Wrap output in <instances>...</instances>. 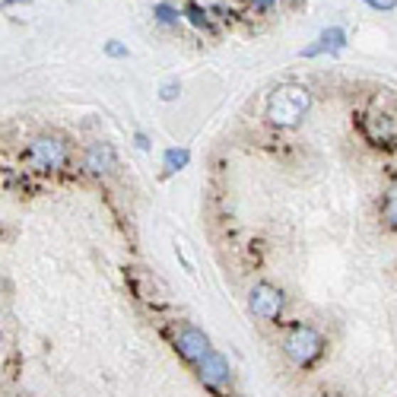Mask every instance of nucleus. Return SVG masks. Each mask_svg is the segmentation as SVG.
Returning <instances> with one entry per match:
<instances>
[{
  "instance_id": "obj_1",
  "label": "nucleus",
  "mask_w": 397,
  "mask_h": 397,
  "mask_svg": "<svg viewBox=\"0 0 397 397\" xmlns=\"http://www.w3.org/2000/svg\"><path fill=\"white\" fill-rule=\"evenodd\" d=\"M312 108V92L309 86H299V83H283L270 92L267 99V121L273 127H299L305 118V112Z\"/></svg>"
},
{
  "instance_id": "obj_2",
  "label": "nucleus",
  "mask_w": 397,
  "mask_h": 397,
  "mask_svg": "<svg viewBox=\"0 0 397 397\" xmlns=\"http://www.w3.org/2000/svg\"><path fill=\"white\" fill-rule=\"evenodd\" d=\"M283 353L292 366L312 369L314 362L324 356V337H321L312 324H292L283 337Z\"/></svg>"
},
{
  "instance_id": "obj_3",
  "label": "nucleus",
  "mask_w": 397,
  "mask_h": 397,
  "mask_svg": "<svg viewBox=\"0 0 397 397\" xmlns=\"http://www.w3.org/2000/svg\"><path fill=\"white\" fill-rule=\"evenodd\" d=\"M29 162L38 172H60L67 166V143L54 134H42L29 143Z\"/></svg>"
},
{
  "instance_id": "obj_4",
  "label": "nucleus",
  "mask_w": 397,
  "mask_h": 397,
  "mask_svg": "<svg viewBox=\"0 0 397 397\" xmlns=\"http://www.w3.org/2000/svg\"><path fill=\"white\" fill-rule=\"evenodd\" d=\"M286 296L283 290H277L273 283H255L248 292V312L261 321H277L283 314Z\"/></svg>"
},
{
  "instance_id": "obj_5",
  "label": "nucleus",
  "mask_w": 397,
  "mask_h": 397,
  "mask_svg": "<svg viewBox=\"0 0 397 397\" xmlns=\"http://www.w3.org/2000/svg\"><path fill=\"white\" fill-rule=\"evenodd\" d=\"M175 350L181 353V359H188L191 366H194V362H201L203 356L213 350V346H210V337L201 331V327L181 324L178 327V334H175Z\"/></svg>"
},
{
  "instance_id": "obj_6",
  "label": "nucleus",
  "mask_w": 397,
  "mask_h": 397,
  "mask_svg": "<svg viewBox=\"0 0 397 397\" xmlns=\"http://www.w3.org/2000/svg\"><path fill=\"white\" fill-rule=\"evenodd\" d=\"M362 137H366L372 147H394V140H397L394 118L391 115H385V112L362 115Z\"/></svg>"
},
{
  "instance_id": "obj_7",
  "label": "nucleus",
  "mask_w": 397,
  "mask_h": 397,
  "mask_svg": "<svg viewBox=\"0 0 397 397\" xmlns=\"http://www.w3.org/2000/svg\"><path fill=\"white\" fill-rule=\"evenodd\" d=\"M194 366H197V379H201L207 388H213V391L216 388L232 385V369H229V362H226L223 353L210 350L201 362H194Z\"/></svg>"
},
{
  "instance_id": "obj_8",
  "label": "nucleus",
  "mask_w": 397,
  "mask_h": 397,
  "mask_svg": "<svg viewBox=\"0 0 397 397\" xmlns=\"http://www.w3.org/2000/svg\"><path fill=\"white\" fill-rule=\"evenodd\" d=\"M83 169L89 175H108L118 169V153H115L112 143H89L86 156H83Z\"/></svg>"
},
{
  "instance_id": "obj_9",
  "label": "nucleus",
  "mask_w": 397,
  "mask_h": 397,
  "mask_svg": "<svg viewBox=\"0 0 397 397\" xmlns=\"http://www.w3.org/2000/svg\"><path fill=\"white\" fill-rule=\"evenodd\" d=\"M346 48V32L340 29V26H334V29H324L321 32V38L314 45H309L302 51V58H318V54H324V51H344Z\"/></svg>"
},
{
  "instance_id": "obj_10",
  "label": "nucleus",
  "mask_w": 397,
  "mask_h": 397,
  "mask_svg": "<svg viewBox=\"0 0 397 397\" xmlns=\"http://www.w3.org/2000/svg\"><path fill=\"white\" fill-rule=\"evenodd\" d=\"M188 162H191V149H184V147H172V149H166V156H162V169H166L169 175L181 172Z\"/></svg>"
},
{
  "instance_id": "obj_11",
  "label": "nucleus",
  "mask_w": 397,
  "mask_h": 397,
  "mask_svg": "<svg viewBox=\"0 0 397 397\" xmlns=\"http://www.w3.org/2000/svg\"><path fill=\"white\" fill-rule=\"evenodd\" d=\"M153 16H156V23H159V26H169V29H175V26L181 23V13H178L172 4H166V0L153 6Z\"/></svg>"
},
{
  "instance_id": "obj_12",
  "label": "nucleus",
  "mask_w": 397,
  "mask_h": 397,
  "mask_svg": "<svg viewBox=\"0 0 397 397\" xmlns=\"http://www.w3.org/2000/svg\"><path fill=\"white\" fill-rule=\"evenodd\" d=\"M381 220H385L388 229H397V184H391L385 194V203H381Z\"/></svg>"
},
{
  "instance_id": "obj_13",
  "label": "nucleus",
  "mask_w": 397,
  "mask_h": 397,
  "mask_svg": "<svg viewBox=\"0 0 397 397\" xmlns=\"http://www.w3.org/2000/svg\"><path fill=\"white\" fill-rule=\"evenodd\" d=\"M184 16H188L197 29H210V16H207V10H203L201 4H188L184 6Z\"/></svg>"
},
{
  "instance_id": "obj_14",
  "label": "nucleus",
  "mask_w": 397,
  "mask_h": 397,
  "mask_svg": "<svg viewBox=\"0 0 397 397\" xmlns=\"http://www.w3.org/2000/svg\"><path fill=\"white\" fill-rule=\"evenodd\" d=\"M105 54H108V58H127V48L121 45V42H108L105 45Z\"/></svg>"
},
{
  "instance_id": "obj_15",
  "label": "nucleus",
  "mask_w": 397,
  "mask_h": 397,
  "mask_svg": "<svg viewBox=\"0 0 397 397\" xmlns=\"http://www.w3.org/2000/svg\"><path fill=\"white\" fill-rule=\"evenodd\" d=\"M159 99H162V102H172V99H178V83H175V80H172V83H166V86H162Z\"/></svg>"
},
{
  "instance_id": "obj_16",
  "label": "nucleus",
  "mask_w": 397,
  "mask_h": 397,
  "mask_svg": "<svg viewBox=\"0 0 397 397\" xmlns=\"http://www.w3.org/2000/svg\"><path fill=\"white\" fill-rule=\"evenodd\" d=\"M362 4H369V6H372V10H394V6H397V0H362Z\"/></svg>"
},
{
  "instance_id": "obj_17",
  "label": "nucleus",
  "mask_w": 397,
  "mask_h": 397,
  "mask_svg": "<svg viewBox=\"0 0 397 397\" xmlns=\"http://www.w3.org/2000/svg\"><path fill=\"white\" fill-rule=\"evenodd\" d=\"M251 6H255V10H261V13H267L273 6V0H251Z\"/></svg>"
},
{
  "instance_id": "obj_18",
  "label": "nucleus",
  "mask_w": 397,
  "mask_h": 397,
  "mask_svg": "<svg viewBox=\"0 0 397 397\" xmlns=\"http://www.w3.org/2000/svg\"><path fill=\"white\" fill-rule=\"evenodd\" d=\"M134 140H137V147H140V149H149V137L147 134H137Z\"/></svg>"
},
{
  "instance_id": "obj_19",
  "label": "nucleus",
  "mask_w": 397,
  "mask_h": 397,
  "mask_svg": "<svg viewBox=\"0 0 397 397\" xmlns=\"http://www.w3.org/2000/svg\"><path fill=\"white\" fill-rule=\"evenodd\" d=\"M4 4H32V0H4Z\"/></svg>"
}]
</instances>
